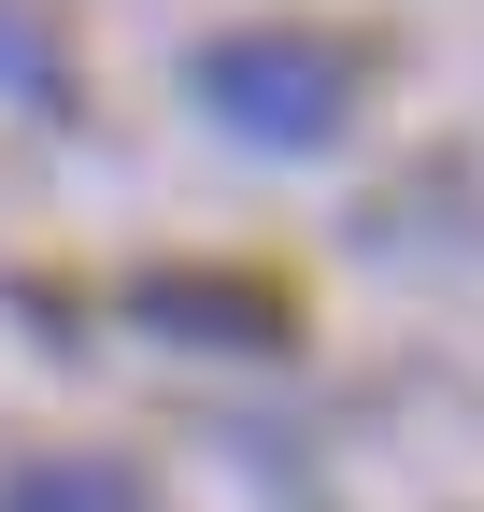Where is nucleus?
I'll return each instance as SVG.
<instances>
[{"instance_id":"nucleus-1","label":"nucleus","mask_w":484,"mask_h":512,"mask_svg":"<svg viewBox=\"0 0 484 512\" xmlns=\"http://www.w3.org/2000/svg\"><path fill=\"white\" fill-rule=\"evenodd\" d=\"M186 86H200V114L228 128V143L328 157L356 128V43H328V29H214L186 57Z\"/></svg>"},{"instance_id":"nucleus-2","label":"nucleus","mask_w":484,"mask_h":512,"mask_svg":"<svg viewBox=\"0 0 484 512\" xmlns=\"http://www.w3.org/2000/svg\"><path fill=\"white\" fill-rule=\"evenodd\" d=\"M129 313L157 342H214V356H271L285 342V285H257V271H143Z\"/></svg>"},{"instance_id":"nucleus-3","label":"nucleus","mask_w":484,"mask_h":512,"mask_svg":"<svg viewBox=\"0 0 484 512\" xmlns=\"http://www.w3.org/2000/svg\"><path fill=\"white\" fill-rule=\"evenodd\" d=\"M0 512H143V484L114 456H29L15 484H0Z\"/></svg>"},{"instance_id":"nucleus-4","label":"nucleus","mask_w":484,"mask_h":512,"mask_svg":"<svg viewBox=\"0 0 484 512\" xmlns=\"http://www.w3.org/2000/svg\"><path fill=\"white\" fill-rule=\"evenodd\" d=\"M0 86H15V100H43V114L72 100V72H57V43H43V29L15 15V0H0Z\"/></svg>"}]
</instances>
